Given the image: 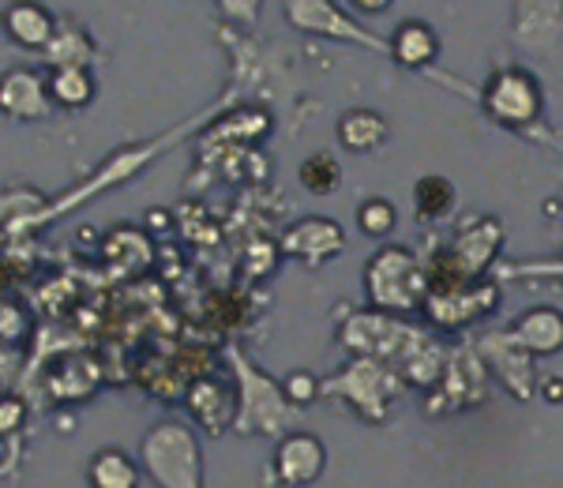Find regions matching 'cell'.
Listing matches in <instances>:
<instances>
[{
	"mask_svg": "<svg viewBox=\"0 0 563 488\" xmlns=\"http://www.w3.org/2000/svg\"><path fill=\"white\" fill-rule=\"evenodd\" d=\"M143 463H135L129 451L121 447H102L87 466L90 488H140Z\"/></svg>",
	"mask_w": 563,
	"mask_h": 488,
	"instance_id": "d6986e66",
	"label": "cell"
},
{
	"mask_svg": "<svg viewBox=\"0 0 563 488\" xmlns=\"http://www.w3.org/2000/svg\"><path fill=\"white\" fill-rule=\"evenodd\" d=\"M515 38L549 53L563 38V4H519L515 8Z\"/></svg>",
	"mask_w": 563,
	"mask_h": 488,
	"instance_id": "e0dca14e",
	"label": "cell"
},
{
	"mask_svg": "<svg viewBox=\"0 0 563 488\" xmlns=\"http://www.w3.org/2000/svg\"><path fill=\"white\" fill-rule=\"evenodd\" d=\"M342 248H346V233H342V225L334 219H320V214L289 225V233L282 237V252L294 256V259H301V264H308V267L327 264V259H334Z\"/></svg>",
	"mask_w": 563,
	"mask_h": 488,
	"instance_id": "30bf717a",
	"label": "cell"
},
{
	"mask_svg": "<svg viewBox=\"0 0 563 488\" xmlns=\"http://www.w3.org/2000/svg\"><path fill=\"white\" fill-rule=\"evenodd\" d=\"M413 207L421 222H440L455 207V185L448 177H421L413 188Z\"/></svg>",
	"mask_w": 563,
	"mask_h": 488,
	"instance_id": "44dd1931",
	"label": "cell"
},
{
	"mask_svg": "<svg viewBox=\"0 0 563 488\" xmlns=\"http://www.w3.org/2000/svg\"><path fill=\"white\" fill-rule=\"evenodd\" d=\"M0 106L15 121H42L53 106L49 79H42L38 71H26V68L8 71L4 84H0Z\"/></svg>",
	"mask_w": 563,
	"mask_h": 488,
	"instance_id": "7c38bea8",
	"label": "cell"
},
{
	"mask_svg": "<svg viewBox=\"0 0 563 488\" xmlns=\"http://www.w3.org/2000/svg\"><path fill=\"white\" fill-rule=\"evenodd\" d=\"M365 289L372 309H379L384 315L413 312L432 293L424 267L417 264V256L410 248H402V244H387V248L372 252L365 267Z\"/></svg>",
	"mask_w": 563,
	"mask_h": 488,
	"instance_id": "6da1fadb",
	"label": "cell"
},
{
	"mask_svg": "<svg viewBox=\"0 0 563 488\" xmlns=\"http://www.w3.org/2000/svg\"><path fill=\"white\" fill-rule=\"evenodd\" d=\"M188 410L199 429L207 432H225L230 424H238V413H241V395H233L230 379L222 376H203L188 387Z\"/></svg>",
	"mask_w": 563,
	"mask_h": 488,
	"instance_id": "8fae6325",
	"label": "cell"
},
{
	"mask_svg": "<svg viewBox=\"0 0 563 488\" xmlns=\"http://www.w3.org/2000/svg\"><path fill=\"white\" fill-rule=\"evenodd\" d=\"M20 424H23V402L8 395V399L0 402V432L12 436V429H20Z\"/></svg>",
	"mask_w": 563,
	"mask_h": 488,
	"instance_id": "4316f807",
	"label": "cell"
},
{
	"mask_svg": "<svg viewBox=\"0 0 563 488\" xmlns=\"http://www.w3.org/2000/svg\"><path fill=\"white\" fill-rule=\"evenodd\" d=\"M541 399L552 402V406L563 402V376H544L541 379Z\"/></svg>",
	"mask_w": 563,
	"mask_h": 488,
	"instance_id": "83f0119b",
	"label": "cell"
},
{
	"mask_svg": "<svg viewBox=\"0 0 563 488\" xmlns=\"http://www.w3.org/2000/svg\"><path fill=\"white\" fill-rule=\"evenodd\" d=\"M323 391L327 395H346L350 406L365 421H384L387 406H390V399H395V391H398V384H395V376L379 365V361L357 357L346 373L334 376Z\"/></svg>",
	"mask_w": 563,
	"mask_h": 488,
	"instance_id": "5b68a950",
	"label": "cell"
},
{
	"mask_svg": "<svg viewBox=\"0 0 563 488\" xmlns=\"http://www.w3.org/2000/svg\"><path fill=\"white\" fill-rule=\"evenodd\" d=\"M353 12H365V15H379V12H387L390 8V0H353Z\"/></svg>",
	"mask_w": 563,
	"mask_h": 488,
	"instance_id": "f1b7e54d",
	"label": "cell"
},
{
	"mask_svg": "<svg viewBox=\"0 0 563 488\" xmlns=\"http://www.w3.org/2000/svg\"><path fill=\"white\" fill-rule=\"evenodd\" d=\"M395 225H398V211L387 196H368L357 207V230L365 237H387V233H395Z\"/></svg>",
	"mask_w": 563,
	"mask_h": 488,
	"instance_id": "cb8c5ba5",
	"label": "cell"
},
{
	"mask_svg": "<svg viewBox=\"0 0 563 488\" xmlns=\"http://www.w3.org/2000/svg\"><path fill=\"white\" fill-rule=\"evenodd\" d=\"M301 185L312 196H331L342 185V166L334 155H312L301 162Z\"/></svg>",
	"mask_w": 563,
	"mask_h": 488,
	"instance_id": "603a6c76",
	"label": "cell"
},
{
	"mask_svg": "<svg viewBox=\"0 0 563 488\" xmlns=\"http://www.w3.org/2000/svg\"><path fill=\"white\" fill-rule=\"evenodd\" d=\"M387 53L395 57V65H402V68H413V71L429 68L435 65V57H440V34L424 20H406L390 34Z\"/></svg>",
	"mask_w": 563,
	"mask_h": 488,
	"instance_id": "9a60e30c",
	"label": "cell"
},
{
	"mask_svg": "<svg viewBox=\"0 0 563 488\" xmlns=\"http://www.w3.org/2000/svg\"><path fill=\"white\" fill-rule=\"evenodd\" d=\"M544 110V95L538 87V76L526 68H504L493 71L485 84V113L493 117L499 129H530Z\"/></svg>",
	"mask_w": 563,
	"mask_h": 488,
	"instance_id": "3957f363",
	"label": "cell"
},
{
	"mask_svg": "<svg viewBox=\"0 0 563 488\" xmlns=\"http://www.w3.org/2000/svg\"><path fill=\"white\" fill-rule=\"evenodd\" d=\"M233 368H238L241 376V418H238V432H267V436H275L282 432V421H286V395H282V387L271 384L267 376L260 373V368H252L249 361L241 354H230ZM286 436V432H282Z\"/></svg>",
	"mask_w": 563,
	"mask_h": 488,
	"instance_id": "8992f818",
	"label": "cell"
},
{
	"mask_svg": "<svg viewBox=\"0 0 563 488\" xmlns=\"http://www.w3.org/2000/svg\"><path fill=\"white\" fill-rule=\"evenodd\" d=\"M496 309H499V289L488 282L432 289L429 301H424V312H429L435 328H466V323L485 320Z\"/></svg>",
	"mask_w": 563,
	"mask_h": 488,
	"instance_id": "ba28073f",
	"label": "cell"
},
{
	"mask_svg": "<svg viewBox=\"0 0 563 488\" xmlns=\"http://www.w3.org/2000/svg\"><path fill=\"white\" fill-rule=\"evenodd\" d=\"M140 463L158 488H203V455L192 429L180 421H162L143 436Z\"/></svg>",
	"mask_w": 563,
	"mask_h": 488,
	"instance_id": "7a4b0ae2",
	"label": "cell"
},
{
	"mask_svg": "<svg viewBox=\"0 0 563 488\" xmlns=\"http://www.w3.org/2000/svg\"><path fill=\"white\" fill-rule=\"evenodd\" d=\"M0 315H4V320H0V334H4V342H8V346H12V342L20 346V342L26 339V331H31V315H26L20 304L12 301V297L4 301Z\"/></svg>",
	"mask_w": 563,
	"mask_h": 488,
	"instance_id": "484cf974",
	"label": "cell"
},
{
	"mask_svg": "<svg viewBox=\"0 0 563 488\" xmlns=\"http://www.w3.org/2000/svg\"><path fill=\"white\" fill-rule=\"evenodd\" d=\"M387 135H390L387 117L379 110H368V106H357V110H346L339 117V143L346 151H357V155L384 147Z\"/></svg>",
	"mask_w": 563,
	"mask_h": 488,
	"instance_id": "ac0fdd59",
	"label": "cell"
},
{
	"mask_svg": "<svg viewBox=\"0 0 563 488\" xmlns=\"http://www.w3.org/2000/svg\"><path fill=\"white\" fill-rule=\"evenodd\" d=\"M499 241H504V225L499 219H474V222H462L459 225V237L451 244L448 259V282L432 286V289H455V286H474L481 275L488 270V264L496 259Z\"/></svg>",
	"mask_w": 563,
	"mask_h": 488,
	"instance_id": "277c9868",
	"label": "cell"
},
{
	"mask_svg": "<svg viewBox=\"0 0 563 488\" xmlns=\"http://www.w3.org/2000/svg\"><path fill=\"white\" fill-rule=\"evenodd\" d=\"M4 34L20 49H49L57 38V20L42 4H8L4 8Z\"/></svg>",
	"mask_w": 563,
	"mask_h": 488,
	"instance_id": "2e32d148",
	"label": "cell"
},
{
	"mask_svg": "<svg viewBox=\"0 0 563 488\" xmlns=\"http://www.w3.org/2000/svg\"><path fill=\"white\" fill-rule=\"evenodd\" d=\"M282 12H286V20L294 23L297 31L327 34V38H339V42H361V45H372V49H384V42L361 31L339 4H331V0H289Z\"/></svg>",
	"mask_w": 563,
	"mask_h": 488,
	"instance_id": "9c48e42d",
	"label": "cell"
},
{
	"mask_svg": "<svg viewBox=\"0 0 563 488\" xmlns=\"http://www.w3.org/2000/svg\"><path fill=\"white\" fill-rule=\"evenodd\" d=\"M485 354H488V361L496 365V373H499V379H504L507 387L515 391V399H530V379H533V368H530V354L519 346V342L511 339V331H504V334H488L485 342Z\"/></svg>",
	"mask_w": 563,
	"mask_h": 488,
	"instance_id": "5bb4252c",
	"label": "cell"
},
{
	"mask_svg": "<svg viewBox=\"0 0 563 488\" xmlns=\"http://www.w3.org/2000/svg\"><path fill=\"white\" fill-rule=\"evenodd\" d=\"M90 60V42L84 31H76V26H60L57 38L49 45V65L53 71L57 68H87Z\"/></svg>",
	"mask_w": 563,
	"mask_h": 488,
	"instance_id": "7402d4cb",
	"label": "cell"
},
{
	"mask_svg": "<svg viewBox=\"0 0 563 488\" xmlns=\"http://www.w3.org/2000/svg\"><path fill=\"white\" fill-rule=\"evenodd\" d=\"M278 485L286 488H308L323 477L327 469V447L316 432H286L275 444V458H271Z\"/></svg>",
	"mask_w": 563,
	"mask_h": 488,
	"instance_id": "52a82bcc",
	"label": "cell"
},
{
	"mask_svg": "<svg viewBox=\"0 0 563 488\" xmlns=\"http://www.w3.org/2000/svg\"><path fill=\"white\" fill-rule=\"evenodd\" d=\"M511 339L519 342L530 357L563 354V312L552 304H533L511 323Z\"/></svg>",
	"mask_w": 563,
	"mask_h": 488,
	"instance_id": "4fadbf2b",
	"label": "cell"
},
{
	"mask_svg": "<svg viewBox=\"0 0 563 488\" xmlns=\"http://www.w3.org/2000/svg\"><path fill=\"white\" fill-rule=\"evenodd\" d=\"M49 95L65 110H87L95 102V79L87 68H57L49 76Z\"/></svg>",
	"mask_w": 563,
	"mask_h": 488,
	"instance_id": "ffe728a7",
	"label": "cell"
},
{
	"mask_svg": "<svg viewBox=\"0 0 563 488\" xmlns=\"http://www.w3.org/2000/svg\"><path fill=\"white\" fill-rule=\"evenodd\" d=\"M522 270H530V275H560L563 278V264H541V267H522Z\"/></svg>",
	"mask_w": 563,
	"mask_h": 488,
	"instance_id": "f546056e",
	"label": "cell"
},
{
	"mask_svg": "<svg viewBox=\"0 0 563 488\" xmlns=\"http://www.w3.org/2000/svg\"><path fill=\"white\" fill-rule=\"evenodd\" d=\"M320 391H323L320 376L308 373V368H297V373H289L286 379H282V395H286V402L294 406V410H305V406H312Z\"/></svg>",
	"mask_w": 563,
	"mask_h": 488,
	"instance_id": "d4e9b609",
	"label": "cell"
}]
</instances>
